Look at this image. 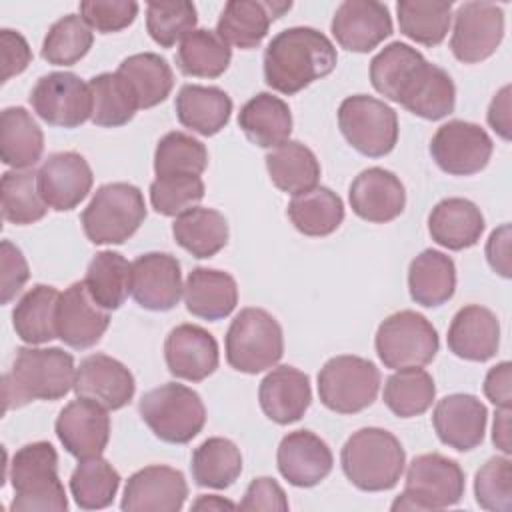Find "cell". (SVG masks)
I'll return each mask as SVG.
<instances>
[{"label":"cell","instance_id":"1","mask_svg":"<svg viewBox=\"0 0 512 512\" xmlns=\"http://www.w3.org/2000/svg\"><path fill=\"white\" fill-rule=\"evenodd\" d=\"M370 82L384 98L424 120H442L456 106L450 74L404 42L384 46L370 60Z\"/></svg>","mask_w":512,"mask_h":512},{"label":"cell","instance_id":"2","mask_svg":"<svg viewBox=\"0 0 512 512\" xmlns=\"http://www.w3.org/2000/svg\"><path fill=\"white\" fill-rule=\"evenodd\" d=\"M338 62L334 44L310 26L278 32L264 50V80L280 94H296L328 76Z\"/></svg>","mask_w":512,"mask_h":512},{"label":"cell","instance_id":"3","mask_svg":"<svg viewBox=\"0 0 512 512\" xmlns=\"http://www.w3.org/2000/svg\"><path fill=\"white\" fill-rule=\"evenodd\" d=\"M76 368L70 352L62 348L16 350L12 368L2 376L4 410L26 406L32 400H60L74 390Z\"/></svg>","mask_w":512,"mask_h":512},{"label":"cell","instance_id":"4","mask_svg":"<svg viewBox=\"0 0 512 512\" xmlns=\"http://www.w3.org/2000/svg\"><path fill=\"white\" fill-rule=\"evenodd\" d=\"M340 464L344 476L358 490L382 492L398 484L406 466V452L392 432L368 426L344 442Z\"/></svg>","mask_w":512,"mask_h":512},{"label":"cell","instance_id":"5","mask_svg":"<svg viewBox=\"0 0 512 512\" xmlns=\"http://www.w3.org/2000/svg\"><path fill=\"white\" fill-rule=\"evenodd\" d=\"M14 488L12 512H66L68 498L58 476V454L50 442L38 440L22 446L8 464Z\"/></svg>","mask_w":512,"mask_h":512},{"label":"cell","instance_id":"6","mask_svg":"<svg viewBox=\"0 0 512 512\" xmlns=\"http://www.w3.org/2000/svg\"><path fill=\"white\" fill-rule=\"evenodd\" d=\"M138 412L152 434L168 444L190 442L206 424V408L200 394L176 382L148 390L138 402Z\"/></svg>","mask_w":512,"mask_h":512},{"label":"cell","instance_id":"7","mask_svg":"<svg viewBox=\"0 0 512 512\" xmlns=\"http://www.w3.org/2000/svg\"><path fill=\"white\" fill-rule=\"evenodd\" d=\"M146 218L144 196L138 186L128 182L102 184L80 222L92 244H122L140 228Z\"/></svg>","mask_w":512,"mask_h":512},{"label":"cell","instance_id":"8","mask_svg":"<svg viewBox=\"0 0 512 512\" xmlns=\"http://www.w3.org/2000/svg\"><path fill=\"white\" fill-rule=\"evenodd\" d=\"M226 362L244 374L276 366L284 354V334L278 320L262 308H242L226 332Z\"/></svg>","mask_w":512,"mask_h":512},{"label":"cell","instance_id":"9","mask_svg":"<svg viewBox=\"0 0 512 512\" xmlns=\"http://www.w3.org/2000/svg\"><path fill=\"white\" fill-rule=\"evenodd\" d=\"M464 496V470L438 452L414 456L406 470L404 492L392 502V510H442Z\"/></svg>","mask_w":512,"mask_h":512},{"label":"cell","instance_id":"10","mask_svg":"<svg viewBox=\"0 0 512 512\" xmlns=\"http://www.w3.org/2000/svg\"><path fill=\"white\" fill-rule=\"evenodd\" d=\"M378 390L380 370L362 356H334L318 372L320 402L338 414L362 412L376 400Z\"/></svg>","mask_w":512,"mask_h":512},{"label":"cell","instance_id":"11","mask_svg":"<svg viewBox=\"0 0 512 512\" xmlns=\"http://www.w3.org/2000/svg\"><path fill=\"white\" fill-rule=\"evenodd\" d=\"M376 354L386 368L426 366L440 348L432 322L414 310H400L384 318L376 330Z\"/></svg>","mask_w":512,"mask_h":512},{"label":"cell","instance_id":"12","mask_svg":"<svg viewBox=\"0 0 512 512\" xmlns=\"http://www.w3.org/2000/svg\"><path fill=\"white\" fill-rule=\"evenodd\" d=\"M338 126L346 142L368 158H380L398 142V116L382 100L354 94L338 106Z\"/></svg>","mask_w":512,"mask_h":512},{"label":"cell","instance_id":"13","mask_svg":"<svg viewBox=\"0 0 512 512\" xmlns=\"http://www.w3.org/2000/svg\"><path fill=\"white\" fill-rule=\"evenodd\" d=\"M34 112L58 128H78L92 120L90 86L74 72H50L38 78L30 92Z\"/></svg>","mask_w":512,"mask_h":512},{"label":"cell","instance_id":"14","mask_svg":"<svg viewBox=\"0 0 512 512\" xmlns=\"http://www.w3.org/2000/svg\"><path fill=\"white\" fill-rule=\"evenodd\" d=\"M494 144L488 132L466 120L442 124L430 140L432 160L440 170L452 176H472L490 162Z\"/></svg>","mask_w":512,"mask_h":512},{"label":"cell","instance_id":"15","mask_svg":"<svg viewBox=\"0 0 512 512\" xmlns=\"http://www.w3.org/2000/svg\"><path fill=\"white\" fill-rule=\"evenodd\" d=\"M504 38V10L492 2H464L454 12L450 50L456 60L476 64L490 58Z\"/></svg>","mask_w":512,"mask_h":512},{"label":"cell","instance_id":"16","mask_svg":"<svg viewBox=\"0 0 512 512\" xmlns=\"http://www.w3.org/2000/svg\"><path fill=\"white\" fill-rule=\"evenodd\" d=\"M130 294L144 310H172L182 294V272L176 256L168 252H146L132 262Z\"/></svg>","mask_w":512,"mask_h":512},{"label":"cell","instance_id":"17","mask_svg":"<svg viewBox=\"0 0 512 512\" xmlns=\"http://www.w3.org/2000/svg\"><path fill=\"white\" fill-rule=\"evenodd\" d=\"M54 430L68 454L86 460L102 456L106 450L110 440V416L98 402L78 398L58 412Z\"/></svg>","mask_w":512,"mask_h":512},{"label":"cell","instance_id":"18","mask_svg":"<svg viewBox=\"0 0 512 512\" xmlns=\"http://www.w3.org/2000/svg\"><path fill=\"white\" fill-rule=\"evenodd\" d=\"M186 496L188 484L180 470L152 464L128 478L120 508L126 512H178Z\"/></svg>","mask_w":512,"mask_h":512},{"label":"cell","instance_id":"19","mask_svg":"<svg viewBox=\"0 0 512 512\" xmlns=\"http://www.w3.org/2000/svg\"><path fill=\"white\" fill-rule=\"evenodd\" d=\"M94 176L78 152H54L38 168V190L48 208L66 212L76 208L92 190Z\"/></svg>","mask_w":512,"mask_h":512},{"label":"cell","instance_id":"20","mask_svg":"<svg viewBox=\"0 0 512 512\" xmlns=\"http://www.w3.org/2000/svg\"><path fill=\"white\" fill-rule=\"evenodd\" d=\"M330 30L342 48L364 54L392 34L390 10L376 0H346L336 8Z\"/></svg>","mask_w":512,"mask_h":512},{"label":"cell","instance_id":"21","mask_svg":"<svg viewBox=\"0 0 512 512\" xmlns=\"http://www.w3.org/2000/svg\"><path fill=\"white\" fill-rule=\"evenodd\" d=\"M164 360L172 376L202 382L218 368V342L198 324H178L166 336Z\"/></svg>","mask_w":512,"mask_h":512},{"label":"cell","instance_id":"22","mask_svg":"<svg viewBox=\"0 0 512 512\" xmlns=\"http://www.w3.org/2000/svg\"><path fill=\"white\" fill-rule=\"evenodd\" d=\"M110 324V314L98 306L86 290L84 280L70 284L58 300L56 334L76 350L92 348L100 342Z\"/></svg>","mask_w":512,"mask_h":512},{"label":"cell","instance_id":"23","mask_svg":"<svg viewBox=\"0 0 512 512\" xmlns=\"http://www.w3.org/2000/svg\"><path fill=\"white\" fill-rule=\"evenodd\" d=\"M74 392L106 410H120L134 398L136 382L120 360L108 354H90L76 368Z\"/></svg>","mask_w":512,"mask_h":512},{"label":"cell","instance_id":"24","mask_svg":"<svg viewBox=\"0 0 512 512\" xmlns=\"http://www.w3.org/2000/svg\"><path fill=\"white\" fill-rule=\"evenodd\" d=\"M348 200L358 218L372 224H386L404 212L406 190L394 172L372 166L352 180Z\"/></svg>","mask_w":512,"mask_h":512},{"label":"cell","instance_id":"25","mask_svg":"<svg viewBox=\"0 0 512 512\" xmlns=\"http://www.w3.org/2000/svg\"><path fill=\"white\" fill-rule=\"evenodd\" d=\"M488 410L472 394H450L436 402L432 426L442 444L468 452L482 444L486 432Z\"/></svg>","mask_w":512,"mask_h":512},{"label":"cell","instance_id":"26","mask_svg":"<svg viewBox=\"0 0 512 512\" xmlns=\"http://www.w3.org/2000/svg\"><path fill=\"white\" fill-rule=\"evenodd\" d=\"M276 464L284 480L298 488L320 484L334 464L328 444L310 430L288 432L278 446Z\"/></svg>","mask_w":512,"mask_h":512},{"label":"cell","instance_id":"27","mask_svg":"<svg viewBox=\"0 0 512 512\" xmlns=\"http://www.w3.org/2000/svg\"><path fill=\"white\" fill-rule=\"evenodd\" d=\"M292 2L278 0H230L220 12L216 34L228 44L242 50L260 46L270 24L286 14Z\"/></svg>","mask_w":512,"mask_h":512},{"label":"cell","instance_id":"28","mask_svg":"<svg viewBox=\"0 0 512 512\" xmlns=\"http://www.w3.org/2000/svg\"><path fill=\"white\" fill-rule=\"evenodd\" d=\"M258 400L272 422L282 426L298 422L312 402L310 378L294 366H276L262 378Z\"/></svg>","mask_w":512,"mask_h":512},{"label":"cell","instance_id":"29","mask_svg":"<svg viewBox=\"0 0 512 512\" xmlns=\"http://www.w3.org/2000/svg\"><path fill=\"white\" fill-rule=\"evenodd\" d=\"M446 340L454 356L470 362H486L498 352L500 322L490 308L468 304L454 314Z\"/></svg>","mask_w":512,"mask_h":512},{"label":"cell","instance_id":"30","mask_svg":"<svg viewBox=\"0 0 512 512\" xmlns=\"http://www.w3.org/2000/svg\"><path fill=\"white\" fill-rule=\"evenodd\" d=\"M186 310L202 320H222L230 316L238 304L236 280L216 268H194L184 284Z\"/></svg>","mask_w":512,"mask_h":512},{"label":"cell","instance_id":"31","mask_svg":"<svg viewBox=\"0 0 512 512\" xmlns=\"http://www.w3.org/2000/svg\"><path fill=\"white\" fill-rule=\"evenodd\" d=\"M428 232L436 244L448 250H466L480 240L484 216L480 208L466 198H444L428 216Z\"/></svg>","mask_w":512,"mask_h":512},{"label":"cell","instance_id":"32","mask_svg":"<svg viewBox=\"0 0 512 512\" xmlns=\"http://www.w3.org/2000/svg\"><path fill=\"white\" fill-rule=\"evenodd\" d=\"M174 110L184 128H190L202 136H214L228 124L232 100L218 86L184 84L178 90Z\"/></svg>","mask_w":512,"mask_h":512},{"label":"cell","instance_id":"33","mask_svg":"<svg viewBox=\"0 0 512 512\" xmlns=\"http://www.w3.org/2000/svg\"><path fill=\"white\" fill-rule=\"evenodd\" d=\"M238 126L252 144L276 148L290 138L292 114L282 98L260 92L240 108Z\"/></svg>","mask_w":512,"mask_h":512},{"label":"cell","instance_id":"34","mask_svg":"<svg viewBox=\"0 0 512 512\" xmlns=\"http://www.w3.org/2000/svg\"><path fill=\"white\" fill-rule=\"evenodd\" d=\"M408 290L410 298L424 308H436L446 304L456 290L454 260L440 250H422L410 262Z\"/></svg>","mask_w":512,"mask_h":512},{"label":"cell","instance_id":"35","mask_svg":"<svg viewBox=\"0 0 512 512\" xmlns=\"http://www.w3.org/2000/svg\"><path fill=\"white\" fill-rule=\"evenodd\" d=\"M44 152V134L32 114L22 106L0 114V158L14 170H30Z\"/></svg>","mask_w":512,"mask_h":512},{"label":"cell","instance_id":"36","mask_svg":"<svg viewBox=\"0 0 512 512\" xmlns=\"http://www.w3.org/2000/svg\"><path fill=\"white\" fill-rule=\"evenodd\" d=\"M266 170L272 184L286 194H302L318 186L320 162L314 152L298 140H286L266 154Z\"/></svg>","mask_w":512,"mask_h":512},{"label":"cell","instance_id":"37","mask_svg":"<svg viewBox=\"0 0 512 512\" xmlns=\"http://www.w3.org/2000/svg\"><path fill=\"white\" fill-rule=\"evenodd\" d=\"M172 236L176 244L194 258H210L226 246L228 222L224 214L214 208L194 206L176 216Z\"/></svg>","mask_w":512,"mask_h":512},{"label":"cell","instance_id":"38","mask_svg":"<svg viewBox=\"0 0 512 512\" xmlns=\"http://www.w3.org/2000/svg\"><path fill=\"white\" fill-rule=\"evenodd\" d=\"M60 292L48 284L32 286L14 306L12 324L18 338L30 346L44 344L56 334V308Z\"/></svg>","mask_w":512,"mask_h":512},{"label":"cell","instance_id":"39","mask_svg":"<svg viewBox=\"0 0 512 512\" xmlns=\"http://www.w3.org/2000/svg\"><path fill=\"white\" fill-rule=\"evenodd\" d=\"M286 214L294 228L304 236H328L344 220V204L342 198L326 186H314L302 194H296Z\"/></svg>","mask_w":512,"mask_h":512},{"label":"cell","instance_id":"40","mask_svg":"<svg viewBox=\"0 0 512 512\" xmlns=\"http://www.w3.org/2000/svg\"><path fill=\"white\" fill-rule=\"evenodd\" d=\"M132 88L138 108H154L164 102L174 86V74L166 58L154 52H140L124 58L116 70Z\"/></svg>","mask_w":512,"mask_h":512},{"label":"cell","instance_id":"41","mask_svg":"<svg viewBox=\"0 0 512 512\" xmlns=\"http://www.w3.org/2000/svg\"><path fill=\"white\" fill-rule=\"evenodd\" d=\"M130 272L132 262L120 252L102 250L88 262L84 284L98 306L108 312L118 310L130 294Z\"/></svg>","mask_w":512,"mask_h":512},{"label":"cell","instance_id":"42","mask_svg":"<svg viewBox=\"0 0 512 512\" xmlns=\"http://www.w3.org/2000/svg\"><path fill=\"white\" fill-rule=\"evenodd\" d=\"M190 470L198 486L224 490L238 480L242 472V454L232 440L212 436L192 452Z\"/></svg>","mask_w":512,"mask_h":512},{"label":"cell","instance_id":"43","mask_svg":"<svg viewBox=\"0 0 512 512\" xmlns=\"http://www.w3.org/2000/svg\"><path fill=\"white\" fill-rule=\"evenodd\" d=\"M230 60V46L208 28H196L186 34L176 52L180 72L194 78H218L226 72Z\"/></svg>","mask_w":512,"mask_h":512},{"label":"cell","instance_id":"44","mask_svg":"<svg viewBox=\"0 0 512 512\" xmlns=\"http://www.w3.org/2000/svg\"><path fill=\"white\" fill-rule=\"evenodd\" d=\"M436 396L432 376L422 366L398 368L384 382V404L398 418H414L424 414Z\"/></svg>","mask_w":512,"mask_h":512},{"label":"cell","instance_id":"45","mask_svg":"<svg viewBox=\"0 0 512 512\" xmlns=\"http://www.w3.org/2000/svg\"><path fill=\"white\" fill-rule=\"evenodd\" d=\"M400 32L422 44L438 46L452 22V2L444 0H400L396 4Z\"/></svg>","mask_w":512,"mask_h":512},{"label":"cell","instance_id":"46","mask_svg":"<svg viewBox=\"0 0 512 512\" xmlns=\"http://www.w3.org/2000/svg\"><path fill=\"white\" fill-rule=\"evenodd\" d=\"M92 92V122L102 128H118L128 124L136 110L138 100L128 82L118 72H102L88 82Z\"/></svg>","mask_w":512,"mask_h":512},{"label":"cell","instance_id":"47","mask_svg":"<svg viewBox=\"0 0 512 512\" xmlns=\"http://www.w3.org/2000/svg\"><path fill=\"white\" fill-rule=\"evenodd\" d=\"M120 488L118 470L102 456L80 460L70 476V492L78 508L102 510L114 502Z\"/></svg>","mask_w":512,"mask_h":512},{"label":"cell","instance_id":"48","mask_svg":"<svg viewBox=\"0 0 512 512\" xmlns=\"http://www.w3.org/2000/svg\"><path fill=\"white\" fill-rule=\"evenodd\" d=\"M0 190L4 220L24 226L46 216L48 204L42 200L38 190V172L8 170L2 174Z\"/></svg>","mask_w":512,"mask_h":512},{"label":"cell","instance_id":"49","mask_svg":"<svg viewBox=\"0 0 512 512\" xmlns=\"http://www.w3.org/2000/svg\"><path fill=\"white\" fill-rule=\"evenodd\" d=\"M92 28L78 14H66L56 20L44 36L42 58L54 66H72L92 48Z\"/></svg>","mask_w":512,"mask_h":512},{"label":"cell","instance_id":"50","mask_svg":"<svg viewBox=\"0 0 512 512\" xmlns=\"http://www.w3.org/2000/svg\"><path fill=\"white\" fill-rule=\"evenodd\" d=\"M208 166V150L194 136L174 130L164 134L154 150L156 176H200Z\"/></svg>","mask_w":512,"mask_h":512},{"label":"cell","instance_id":"51","mask_svg":"<svg viewBox=\"0 0 512 512\" xmlns=\"http://www.w3.org/2000/svg\"><path fill=\"white\" fill-rule=\"evenodd\" d=\"M196 6L188 0L150 2L146 6V30L150 38L162 46L172 48L178 40L196 30Z\"/></svg>","mask_w":512,"mask_h":512},{"label":"cell","instance_id":"52","mask_svg":"<svg viewBox=\"0 0 512 512\" xmlns=\"http://www.w3.org/2000/svg\"><path fill=\"white\" fill-rule=\"evenodd\" d=\"M204 198V182L200 176H156L150 184V204L162 216H180Z\"/></svg>","mask_w":512,"mask_h":512},{"label":"cell","instance_id":"53","mask_svg":"<svg viewBox=\"0 0 512 512\" xmlns=\"http://www.w3.org/2000/svg\"><path fill=\"white\" fill-rule=\"evenodd\" d=\"M474 496L480 508L512 510V462L506 456L490 458L474 476Z\"/></svg>","mask_w":512,"mask_h":512},{"label":"cell","instance_id":"54","mask_svg":"<svg viewBox=\"0 0 512 512\" xmlns=\"http://www.w3.org/2000/svg\"><path fill=\"white\" fill-rule=\"evenodd\" d=\"M80 16L102 34L120 32L136 20L138 4L132 0H84L80 2Z\"/></svg>","mask_w":512,"mask_h":512},{"label":"cell","instance_id":"55","mask_svg":"<svg viewBox=\"0 0 512 512\" xmlns=\"http://www.w3.org/2000/svg\"><path fill=\"white\" fill-rule=\"evenodd\" d=\"M0 264H2V296L0 302L8 304L16 294L22 290V286L30 278L28 262L18 246H14L10 240H2L0 244Z\"/></svg>","mask_w":512,"mask_h":512},{"label":"cell","instance_id":"56","mask_svg":"<svg viewBox=\"0 0 512 512\" xmlns=\"http://www.w3.org/2000/svg\"><path fill=\"white\" fill-rule=\"evenodd\" d=\"M240 510L246 512H258V510H266V512H286L288 510V498L282 490V486L268 476H260L254 478L246 492L242 502L238 504Z\"/></svg>","mask_w":512,"mask_h":512},{"label":"cell","instance_id":"57","mask_svg":"<svg viewBox=\"0 0 512 512\" xmlns=\"http://www.w3.org/2000/svg\"><path fill=\"white\" fill-rule=\"evenodd\" d=\"M0 58H2V82L24 72L32 62V50L26 38L10 28L0 30Z\"/></svg>","mask_w":512,"mask_h":512},{"label":"cell","instance_id":"58","mask_svg":"<svg viewBox=\"0 0 512 512\" xmlns=\"http://www.w3.org/2000/svg\"><path fill=\"white\" fill-rule=\"evenodd\" d=\"M510 380H512V364L508 360L498 362L486 372L484 378V394L486 398L498 406V408H510L512 404V392H510Z\"/></svg>","mask_w":512,"mask_h":512},{"label":"cell","instance_id":"59","mask_svg":"<svg viewBox=\"0 0 512 512\" xmlns=\"http://www.w3.org/2000/svg\"><path fill=\"white\" fill-rule=\"evenodd\" d=\"M486 260L502 278H510V224H502L488 236Z\"/></svg>","mask_w":512,"mask_h":512},{"label":"cell","instance_id":"60","mask_svg":"<svg viewBox=\"0 0 512 512\" xmlns=\"http://www.w3.org/2000/svg\"><path fill=\"white\" fill-rule=\"evenodd\" d=\"M488 124L492 126V130L502 138V140H510V84L502 86L490 106H488Z\"/></svg>","mask_w":512,"mask_h":512},{"label":"cell","instance_id":"61","mask_svg":"<svg viewBox=\"0 0 512 512\" xmlns=\"http://www.w3.org/2000/svg\"><path fill=\"white\" fill-rule=\"evenodd\" d=\"M492 442L506 456L512 452V444H510V408H498L496 410L494 424H492Z\"/></svg>","mask_w":512,"mask_h":512},{"label":"cell","instance_id":"62","mask_svg":"<svg viewBox=\"0 0 512 512\" xmlns=\"http://www.w3.org/2000/svg\"><path fill=\"white\" fill-rule=\"evenodd\" d=\"M238 504L216 496V494H208V496H198V500L192 504V510H236Z\"/></svg>","mask_w":512,"mask_h":512}]
</instances>
